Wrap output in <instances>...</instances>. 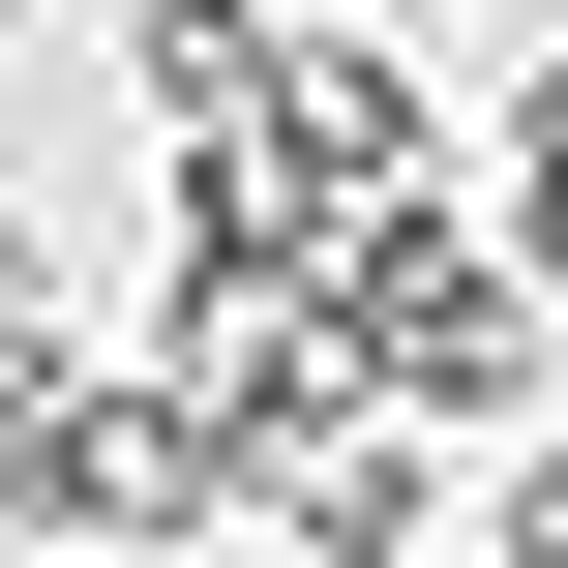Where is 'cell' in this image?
Returning a JSON list of instances; mask_svg holds the SVG:
<instances>
[{
    "label": "cell",
    "instance_id": "obj_4",
    "mask_svg": "<svg viewBox=\"0 0 568 568\" xmlns=\"http://www.w3.org/2000/svg\"><path fill=\"white\" fill-rule=\"evenodd\" d=\"M509 270H568V60L509 90Z\"/></svg>",
    "mask_w": 568,
    "mask_h": 568
},
{
    "label": "cell",
    "instance_id": "obj_2",
    "mask_svg": "<svg viewBox=\"0 0 568 568\" xmlns=\"http://www.w3.org/2000/svg\"><path fill=\"white\" fill-rule=\"evenodd\" d=\"M329 359H359V419H479V389H539V270L389 210V240H329Z\"/></svg>",
    "mask_w": 568,
    "mask_h": 568
},
{
    "label": "cell",
    "instance_id": "obj_5",
    "mask_svg": "<svg viewBox=\"0 0 568 568\" xmlns=\"http://www.w3.org/2000/svg\"><path fill=\"white\" fill-rule=\"evenodd\" d=\"M30 359H60V270H30V210H0V389H30Z\"/></svg>",
    "mask_w": 568,
    "mask_h": 568
},
{
    "label": "cell",
    "instance_id": "obj_3",
    "mask_svg": "<svg viewBox=\"0 0 568 568\" xmlns=\"http://www.w3.org/2000/svg\"><path fill=\"white\" fill-rule=\"evenodd\" d=\"M270 539H329V568H419V539H449V479H419L389 419H300V449H270Z\"/></svg>",
    "mask_w": 568,
    "mask_h": 568
},
{
    "label": "cell",
    "instance_id": "obj_1",
    "mask_svg": "<svg viewBox=\"0 0 568 568\" xmlns=\"http://www.w3.org/2000/svg\"><path fill=\"white\" fill-rule=\"evenodd\" d=\"M210 509H270L150 359H30L0 389V539H210Z\"/></svg>",
    "mask_w": 568,
    "mask_h": 568
}]
</instances>
